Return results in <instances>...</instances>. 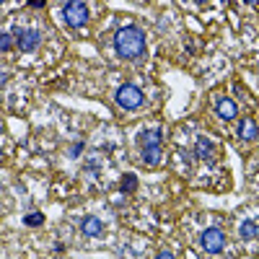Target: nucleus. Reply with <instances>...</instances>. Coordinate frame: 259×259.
<instances>
[{"mask_svg":"<svg viewBox=\"0 0 259 259\" xmlns=\"http://www.w3.org/2000/svg\"><path fill=\"white\" fill-rule=\"evenodd\" d=\"M212 145L207 143V138H197V145H194V156L197 158H210Z\"/></svg>","mask_w":259,"mask_h":259,"instance_id":"obj_10","label":"nucleus"},{"mask_svg":"<svg viewBox=\"0 0 259 259\" xmlns=\"http://www.w3.org/2000/svg\"><path fill=\"white\" fill-rule=\"evenodd\" d=\"M143 161L145 163H158L161 161V145H143Z\"/></svg>","mask_w":259,"mask_h":259,"instance_id":"obj_8","label":"nucleus"},{"mask_svg":"<svg viewBox=\"0 0 259 259\" xmlns=\"http://www.w3.org/2000/svg\"><path fill=\"white\" fill-rule=\"evenodd\" d=\"M117 104L122 106V109H138V106L143 104V91L138 89V85H122V89L117 91Z\"/></svg>","mask_w":259,"mask_h":259,"instance_id":"obj_2","label":"nucleus"},{"mask_svg":"<svg viewBox=\"0 0 259 259\" xmlns=\"http://www.w3.org/2000/svg\"><path fill=\"white\" fill-rule=\"evenodd\" d=\"M218 114L223 117V119H236V114H239V109H236V104L231 101V99H221L218 101Z\"/></svg>","mask_w":259,"mask_h":259,"instance_id":"obj_6","label":"nucleus"},{"mask_svg":"<svg viewBox=\"0 0 259 259\" xmlns=\"http://www.w3.org/2000/svg\"><path fill=\"white\" fill-rule=\"evenodd\" d=\"M39 41H41V34L36 29L18 31V47H21V52H34L39 47Z\"/></svg>","mask_w":259,"mask_h":259,"instance_id":"obj_5","label":"nucleus"},{"mask_svg":"<svg viewBox=\"0 0 259 259\" xmlns=\"http://www.w3.org/2000/svg\"><path fill=\"white\" fill-rule=\"evenodd\" d=\"M239 135L244 140H256V122L254 119H244L241 127H239Z\"/></svg>","mask_w":259,"mask_h":259,"instance_id":"obj_9","label":"nucleus"},{"mask_svg":"<svg viewBox=\"0 0 259 259\" xmlns=\"http://www.w3.org/2000/svg\"><path fill=\"white\" fill-rule=\"evenodd\" d=\"M62 16L65 21H68L70 26H83L85 24V18H89V6L85 3H65L62 6Z\"/></svg>","mask_w":259,"mask_h":259,"instance_id":"obj_3","label":"nucleus"},{"mask_svg":"<svg viewBox=\"0 0 259 259\" xmlns=\"http://www.w3.org/2000/svg\"><path fill=\"white\" fill-rule=\"evenodd\" d=\"M161 130H150V133L143 135V145H161Z\"/></svg>","mask_w":259,"mask_h":259,"instance_id":"obj_12","label":"nucleus"},{"mask_svg":"<svg viewBox=\"0 0 259 259\" xmlns=\"http://www.w3.org/2000/svg\"><path fill=\"white\" fill-rule=\"evenodd\" d=\"M135 189H138V179L133 174H127L124 182H122V192H135Z\"/></svg>","mask_w":259,"mask_h":259,"instance_id":"obj_13","label":"nucleus"},{"mask_svg":"<svg viewBox=\"0 0 259 259\" xmlns=\"http://www.w3.org/2000/svg\"><path fill=\"white\" fill-rule=\"evenodd\" d=\"M80 231H83L85 236H99V233L104 231V226H101V221H99V218H83Z\"/></svg>","mask_w":259,"mask_h":259,"instance_id":"obj_7","label":"nucleus"},{"mask_svg":"<svg viewBox=\"0 0 259 259\" xmlns=\"http://www.w3.org/2000/svg\"><path fill=\"white\" fill-rule=\"evenodd\" d=\"M29 6H31V8H41V6H45V0H31Z\"/></svg>","mask_w":259,"mask_h":259,"instance_id":"obj_17","label":"nucleus"},{"mask_svg":"<svg viewBox=\"0 0 259 259\" xmlns=\"http://www.w3.org/2000/svg\"><path fill=\"white\" fill-rule=\"evenodd\" d=\"M241 239H256V223L254 221H244L241 223Z\"/></svg>","mask_w":259,"mask_h":259,"instance_id":"obj_11","label":"nucleus"},{"mask_svg":"<svg viewBox=\"0 0 259 259\" xmlns=\"http://www.w3.org/2000/svg\"><path fill=\"white\" fill-rule=\"evenodd\" d=\"M156 259H174V256H171V254H168V251H161V254H158V256H156Z\"/></svg>","mask_w":259,"mask_h":259,"instance_id":"obj_18","label":"nucleus"},{"mask_svg":"<svg viewBox=\"0 0 259 259\" xmlns=\"http://www.w3.org/2000/svg\"><path fill=\"white\" fill-rule=\"evenodd\" d=\"M11 45H13V39H11V34H6V31H0V52H8V50H11Z\"/></svg>","mask_w":259,"mask_h":259,"instance_id":"obj_14","label":"nucleus"},{"mask_svg":"<svg viewBox=\"0 0 259 259\" xmlns=\"http://www.w3.org/2000/svg\"><path fill=\"white\" fill-rule=\"evenodd\" d=\"M114 47L122 57H138L145 50V34L138 26H124L114 36Z\"/></svg>","mask_w":259,"mask_h":259,"instance_id":"obj_1","label":"nucleus"},{"mask_svg":"<svg viewBox=\"0 0 259 259\" xmlns=\"http://www.w3.org/2000/svg\"><path fill=\"white\" fill-rule=\"evenodd\" d=\"M80 150H83V143H78V145H73V150H70V153H73V156H78V153H80Z\"/></svg>","mask_w":259,"mask_h":259,"instance_id":"obj_16","label":"nucleus"},{"mask_svg":"<svg viewBox=\"0 0 259 259\" xmlns=\"http://www.w3.org/2000/svg\"><path fill=\"white\" fill-rule=\"evenodd\" d=\"M223 244H226V236H223L221 228H207V231L202 233V249H205L207 254H218V251L223 249Z\"/></svg>","mask_w":259,"mask_h":259,"instance_id":"obj_4","label":"nucleus"},{"mask_svg":"<svg viewBox=\"0 0 259 259\" xmlns=\"http://www.w3.org/2000/svg\"><path fill=\"white\" fill-rule=\"evenodd\" d=\"M45 218H41V212H29L26 215V226H41Z\"/></svg>","mask_w":259,"mask_h":259,"instance_id":"obj_15","label":"nucleus"}]
</instances>
